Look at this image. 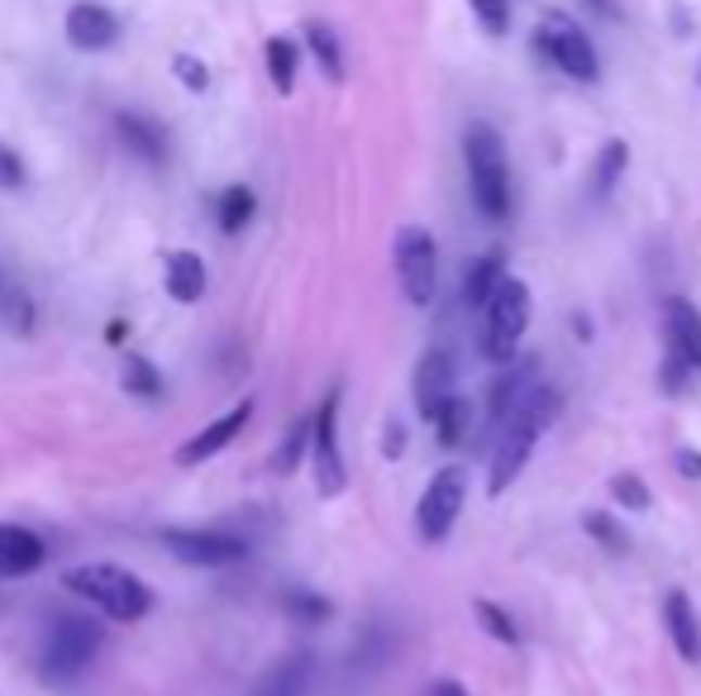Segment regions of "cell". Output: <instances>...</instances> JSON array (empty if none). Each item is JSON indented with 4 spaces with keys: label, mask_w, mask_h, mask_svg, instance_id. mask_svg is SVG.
I'll return each instance as SVG.
<instances>
[{
    "label": "cell",
    "mask_w": 701,
    "mask_h": 696,
    "mask_svg": "<svg viewBox=\"0 0 701 696\" xmlns=\"http://www.w3.org/2000/svg\"><path fill=\"white\" fill-rule=\"evenodd\" d=\"M553 415H559V391L544 387V382H539L535 396H530L521 411H515V415L501 425V443H497V453H492V477H487V491H492V497H501V491L525 473L530 453H535L544 425H549Z\"/></svg>",
    "instance_id": "1"
},
{
    "label": "cell",
    "mask_w": 701,
    "mask_h": 696,
    "mask_svg": "<svg viewBox=\"0 0 701 696\" xmlns=\"http://www.w3.org/2000/svg\"><path fill=\"white\" fill-rule=\"evenodd\" d=\"M463 163H468V186L487 220L511 215V167H506L501 134L492 125H468L463 134Z\"/></svg>",
    "instance_id": "2"
},
{
    "label": "cell",
    "mask_w": 701,
    "mask_h": 696,
    "mask_svg": "<svg viewBox=\"0 0 701 696\" xmlns=\"http://www.w3.org/2000/svg\"><path fill=\"white\" fill-rule=\"evenodd\" d=\"M67 587L111 620H143L153 610V592L119 563H81L67 572Z\"/></svg>",
    "instance_id": "3"
},
{
    "label": "cell",
    "mask_w": 701,
    "mask_h": 696,
    "mask_svg": "<svg viewBox=\"0 0 701 696\" xmlns=\"http://www.w3.org/2000/svg\"><path fill=\"white\" fill-rule=\"evenodd\" d=\"M525 330H530V286L506 272L501 286L487 301V320H482V353H487L492 363H511L515 348L525 339Z\"/></svg>",
    "instance_id": "4"
},
{
    "label": "cell",
    "mask_w": 701,
    "mask_h": 696,
    "mask_svg": "<svg viewBox=\"0 0 701 696\" xmlns=\"http://www.w3.org/2000/svg\"><path fill=\"white\" fill-rule=\"evenodd\" d=\"M535 43H539V53H549L573 81H597L601 77L597 48H591V39L583 34V24H577L573 15H563V10H544V20L535 24Z\"/></svg>",
    "instance_id": "5"
},
{
    "label": "cell",
    "mask_w": 701,
    "mask_h": 696,
    "mask_svg": "<svg viewBox=\"0 0 701 696\" xmlns=\"http://www.w3.org/2000/svg\"><path fill=\"white\" fill-rule=\"evenodd\" d=\"M392 258H396V282H402V296L410 306H430L434 292H439V248H434V234L420 230V224L396 230Z\"/></svg>",
    "instance_id": "6"
},
{
    "label": "cell",
    "mask_w": 701,
    "mask_h": 696,
    "mask_svg": "<svg viewBox=\"0 0 701 696\" xmlns=\"http://www.w3.org/2000/svg\"><path fill=\"white\" fill-rule=\"evenodd\" d=\"M95 649H101V626L87 620V616H67V620H58V626L48 630V640L39 649V673L48 682L77 678L81 668L95 658Z\"/></svg>",
    "instance_id": "7"
},
{
    "label": "cell",
    "mask_w": 701,
    "mask_h": 696,
    "mask_svg": "<svg viewBox=\"0 0 701 696\" xmlns=\"http://www.w3.org/2000/svg\"><path fill=\"white\" fill-rule=\"evenodd\" d=\"M468 501V473L463 467H439L430 477V487L420 491V506H416V530L425 544H444Z\"/></svg>",
    "instance_id": "8"
},
{
    "label": "cell",
    "mask_w": 701,
    "mask_h": 696,
    "mask_svg": "<svg viewBox=\"0 0 701 696\" xmlns=\"http://www.w3.org/2000/svg\"><path fill=\"white\" fill-rule=\"evenodd\" d=\"M310 453H316V487L320 497H340L344 491V453H340V391H330L316 411V439H310Z\"/></svg>",
    "instance_id": "9"
},
{
    "label": "cell",
    "mask_w": 701,
    "mask_h": 696,
    "mask_svg": "<svg viewBox=\"0 0 701 696\" xmlns=\"http://www.w3.org/2000/svg\"><path fill=\"white\" fill-rule=\"evenodd\" d=\"M158 539L173 549V558L196 563V568H225V563H239L248 554L244 539L225 530H163Z\"/></svg>",
    "instance_id": "10"
},
{
    "label": "cell",
    "mask_w": 701,
    "mask_h": 696,
    "mask_svg": "<svg viewBox=\"0 0 701 696\" xmlns=\"http://www.w3.org/2000/svg\"><path fill=\"white\" fill-rule=\"evenodd\" d=\"M253 420V401H239L234 411H225L220 420H211V425L201 429V435H191L187 443L177 449V463L181 467H196V463H205V459H215V453L225 449V443H234L239 435H244V425Z\"/></svg>",
    "instance_id": "11"
},
{
    "label": "cell",
    "mask_w": 701,
    "mask_h": 696,
    "mask_svg": "<svg viewBox=\"0 0 701 696\" xmlns=\"http://www.w3.org/2000/svg\"><path fill=\"white\" fill-rule=\"evenodd\" d=\"M535 387H539V363H535V358L515 353L511 363H506L501 377L492 382V425L501 429L506 420H511L530 401V396H535Z\"/></svg>",
    "instance_id": "12"
},
{
    "label": "cell",
    "mask_w": 701,
    "mask_h": 696,
    "mask_svg": "<svg viewBox=\"0 0 701 696\" xmlns=\"http://www.w3.org/2000/svg\"><path fill=\"white\" fill-rule=\"evenodd\" d=\"M115 39H119V20L105 5H95V0H77V5L67 10V43L72 48H81V53H101V48H111Z\"/></svg>",
    "instance_id": "13"
},
{
    "label": "cell",
    "mask_w": 701,
    "mask_h": 696,
    "mask_svg": "<svg viewBox=\"0 0 701 696\" xmlns=\"http://www.w3.org/2000/svg\"><path fill=\"white\" fill-rule=\"evenodd\" d=\"M449 396H454V358L444 353V348H430L416 368V411L425 420H434Z\"/></svg>",
    "instance_id": "14"
},
{
    "label": "cell",
    "mask_w": 701,
    "mask_h": 696,
    "mask_svg": "<svg viewBox=\"0 0 701 696\" xmlns=\"http://www.w3.org/2000/svg\"><path fill=\"white\" fill-rule=\"evenodd\" d=\"M663 330H668V353L683 358L692 372H701V310L687 301V296H673L668 310H663Z\"/></svg>",
    "instance_id": "15"
},
{
    "label": "cell",
    "mask_w": 701,
    "mask_h": 696,
    "mask_svg": "<svg viewBox=\"0 0 701 696\" xmlns=\"http://www.w3.org/2000/svg\"><path fill=\"white\" fill-rule=\"evenodd\" d=\"M43 539L24 525L0 520V578H29L34 568H43Z\"/></svg>",
    "instance_id": "16"
},
{
    "label": "cell",
    "mask_w": 701,
    "mask_h": 696,
    "mask_svg": "<svg viewBox=\"0 0 701 696\" xmlns=\"http://www.w3.org/2000/svg\"><path fill=\"white\" fill-rule=\"evenodd\" d=\"M115 134H119V143H125L135 158H143V163H153V167H163L167 163V134L158 125H153L149 115H135V111H119L115 115Z\"/></svg>",
    "instance_id": "17"
},
{
    "label": "cell",
    "mask_w": 701,
    "mask_h": 696,
    "mask_svg": "<svg viewBox=\"0 0 701 696\" xmlns=\"http://www.w3.org/2000/svg\"><path fill=\"white\" fill-rule=\"evenodd\" d=\"M663 626H668L673 649H678L683 663H697L701 658V626H697V610H692V602H687V592H678V587L663 596Z\"/></svg>",
    "instance_id": "18"
},
{
    "label": "cell",
    "mask_w": 701,
    "mask_h": 696,
    "mask_svg": "<svg viewBox=\"0 0 701 696\" xmlns=\"http://www.w3.org/2000/svg\"><path fill=\"white\" fill-rule=\"evenodd\" d=\"M501 278H506V258L492 248V254H482V258H473L463 268V306H473V310H487V301H492V292L501 286Z\"/></svg>",
    "instance_id": "19"
},
{
    "label": "cell",
    "mask_w": 701,
    "mask_h": 696,
    "mask_svg": "<svg viewBox=\"0 0 701 696\" xmlns=\"http://www.w3.org/2000/svg\"><path fill=\"white\" fill-rule=\"evenodd\" d=\"M306 687H310V658L292 654L253 682V696H306Z\"/></svg>",
    "instance_id": "20"
},
{
    "label": "cell",
    "mask_w": 701,
    "mask_h": 696,
    "mask_svg": "<svg viewBox=\"0 0 701 696\" xmlns=\"http://www.w3.org/2000/svg\"><path fill=\"white\" fill-rule=\"evenodd\" d=\"M167 296H173V301H187V306L205 296V262L196 254L167 258Z\"/></svg>",
    "instance_id": "21"
},
{
    "label": "cell",
    "mask_w": 701,
    "mask_h": 696,
    "mask_svg": "<svg viewBox=\"0 0 701 696\" xmlns=\"http://www.w3.org/2000/svg\"><path fill=\"white\" fill-rule=\"evenodd\" d=\"M625 163H630V143H625V139L601 143L597 163H591V196H597V201H607L611 191H615V182H621Z\"/></svg>",
    "instance_id": "22"
},
{
    "label": "cell",
    "mask_w": 701,
    "mask_h": 696,
    "mask_svg": "<svg viewBox=\"0 0 701 696\" xmlns=\"http://www.w3.org/2000/svg\"><path fill=\"white\" fill-rule=\"evenodd\" d=\"M306 43H310V53H316V63L324 67V77L340 81V77H344V48H340V34H334L330 24H306Z\"/></svg>",
    "instance_id": "23"
},
{
    "label": "cell",
    "mask_w": 701,
    "mask_h": 696,
    "mask_svg": "<svg viewBox=\"0 0 701 696\" xmlns=\"http://www.w3.org/2000/svg\"><path fill=\"white\" fill-rule=\"evenodd\" d=\"M583 530L597 539L607 554H625V549H630V534L621 530V520H615L611 511H583Z\"/></svg>",
    "instance_id": "24"
},
{
    "label": "cell",
    "mask_w": 701,
    "mask_h": 696,
    "mask_svg": "<svg viewBox=\"0 0 701 696\" xmlns=\"http://www.w3.org/2000/svg\"><path fill=\"white\" fill-rule=\"evenodd\" d=\"M468 420H473V415H468V401L454 391L449 401H444V411L434 415L430 425L439 429V443H444V449H458V443H463V435H468Z\"/></svg>",
    "instance_id": "25"
},
{
    "label": "cell",
    "mask_w": 701,
    "mask_h": 696,
    "mask_svg": "<svg viewBox=\"0 0 701 696\" xmlns=\"http://www.w3.org/2000/svg\"><path fill=\"white\" fill-rule=\"evenodd\" d=\"M310 439H316V415H310V420H296V425L286 429L282 449L272 453V467H277V473H296V463H301V453L310 449Z\"/></svg>",
    "instance_id": "26"
},
{
    "label": "cell",
    "mask_w": 701,
    "mask_h": 696,
    "mask_svg": "<svg viewBox=\"0 0 701 696\" xmlns=\"http://www.w3.org/2000/svg\"><path fill=\"white\" fill-rule=\"evenodd\" d=\"M296 67H301V53L292 39H268V72H272V87L277 91H292L296 87Z\"/></svg>",
    "instance_id": "27"
},
{
    "label": "cell",
    "mask_w": 701,
    "mask_h": 696,
    "mask_svg": "<svg viewBox=\"0 0 701 696\" xmlns=\"http://www.w3.org/2000/svg\"><path fill=\"white\" fill-rule=\"evenodd\" d=\"M125 391L158 401V396H163V372L153 368L149 358H125Z\"/></svg>",
    "instance_id": "28"
},
{
    "label": "cell",
    "mask_w": 701,
    "mask_h": 696,
    "mask_svg": "<svg viewBox=\"0 0 701 696\" xmlns=\"http://www.w3.org/2000/svg\"><path fill=\"white\" fill-rule=\"evenodd\" d=\"M473 616L482 620V630L492 634L497 644H521V630H515V620H511V610H501L497 602H473Z\"/></svg>",
    "instance_id": "29"
},
{
    "label": "cell",
    "mask_w": 701,
    "mask_h": 696,
    "mask_svg": "<svg viewBox=\"0 0 701 696\" xmlns=\"http://www.w3.org/2000/svg\"><path fill=\"white\" fill-rule=\"evenodd\" d=\"M248 220H253V191L248 186H229L225 196H220V230L225 234H239Z\"/></svg>",
    "instance_id": "30"
},
{
    "label": "cell",
    "mask_w": 701,
    "mask_h": 696,
    "mask_svg": "<svg viewBox=\"0 0 701 696\" xmlns=\"http://www.w3.org/2000/svg\"><path fill=\"white\" fill-rule=\"evenodd\" d=\"M611 497L621 501V511H635V515H645L649 506H654V497H649V487H645V477L639 473H615L611 477Z\"/></svg>",
    "instance_id": "31"
},
{
    "label": "cell",
    "mask_w": 701,
    "mask_h": 696,
    "mask_svg": "<svg viewBox=\"0 0 701 696\" xmlns=\"http://www.w3.org/2000/svg\"><path fill=\"white\" fill-rule=\"evenodd\" d=\"M282 606L292 610L296 620H310V626H316V620H330V616H334V606L324 602V596L306 592V587H296V592H286V596H282Z\"/></svg>",
    "instance_id": "32"
},
{
    "label": "cell",
    "mask_w": 701,
    "mask_h": 696,
    "mask_svg": "<svg viewBox=\"0 0 701 696\" xmlns=\"http://www.w3.org/2000/svg\"><path fill=\"white\" fill-rule=\"evenodd\" d=\"M468 5L477 10L487 34H506V24H511V0H468Z\"/></svg>",
    "instance_id": "33"
},
{
    "label": "cell",
    "mask_w": 701,
    "mask_h": 696,
    "mask_svg": "<svg viewBox=\"0 0 701 696\" xmlns=\"http://www.w3.org/2000/svg\"><path fill=\"white\" fill-rule=\"evenodd\" d=\"M0 186H10V191L24 186V163L10 143H0Z\"/></svg>",
    "instance_id": "34"
},
{
    "label": "cell",
    "mask_w": 701,
    "mask_h": 696,
    "mask_svg": "<svg viewBox=\"0 0 701 696\" xmlns=\"http://www.w3.org/2000/svg\"><path fill=\"white\" fill-rule=\"evenodd\" d=\"M173 67H177V77H181V81H187V87H191V91H205V87H211V77H205V67L196 63V57H177V63H173Z\"/></svg>",
    "instance_id": "35"
},
{
    "label": "cell",
    "mask_w": 701,
    "mask_h": 696,
    "mask_svg": "<svg viewBox=\"0 0 701 696\" xmlns=\"http://www.w3.org/2000/svg\"><path fill=\"white\" fill-rule=\"evenodd\" d=\"M382 453H386V459H402V453H406V425H402V420H392V425H386Z\"/></svg>",
    "instance_id": "36"
},
{
    "label": "cell",
    "mask_w": 701,
    "mask_h": 696,
    "mask_svg": "<svg viewBox=\"0 0 701 696\" xmlns=\"http://www.w3.org/2000/svg\"><path fill=\"white\" fill-rule=\"evenodd\" d=\"M673 463H678L683 477H692V482H701V449H678L673 453Z\"/></svg>",
    "instance_id": "37"
},
{
    "label": "cell",
    "mask_w": 701,
    "mask_h": 696,
    "mask_svg": "<svg viewBox=\"0 0 701 696\" xmlns=\"http://www.w3.org/2000/svg\"><path fill=\"white\" fill-rule=\"evenodd\" d=\"M425 696H468V687L463 682H454V678H439V682H430Z\"/></svg>",
    "instance_id": "38"
},
{
    "label": "cell",
    "mask_w": 701,
    "mask_h": 696,
    "mask_svg": "<svg viewBox=\"0 0 701 696\" xmlns=\"http://www.w3.org/2000/svg\"><path fill=\"white\" fill-rule=\"evenodd\" d=\"M591 10H597V15H607V20H615V0H587Z\"/></svg>",
    "instance_id": "39"
}]
</instances>
